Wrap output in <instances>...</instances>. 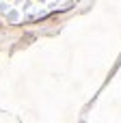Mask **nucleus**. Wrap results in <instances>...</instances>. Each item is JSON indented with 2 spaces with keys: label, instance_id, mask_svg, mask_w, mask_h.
<instances>
[]
</instances>
